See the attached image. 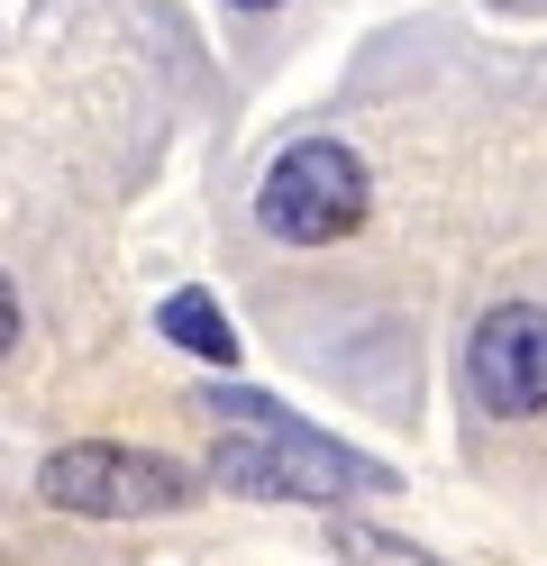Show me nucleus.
<instances>
[{
	"label": "nucleus",
	"instance_id": "obj_7",
	"mask_svg": "<svg viewBox=\"0 0 547 566\" xmlns=\"http://www.w3.org/2000/svg\"><path fill=\"white\" fill-rule=\"evenodd\" d=\"M10 347H19V283L0 274V357H10Z\"/></svg>",
	"mask_w": 547,
	"mask_h": 566
},
{
	"label": "nucleus",
	"instance_id": "obj_6",
	"mask_svg": "<svg viewBox=\"0 0 547 566\" xmlns=\"http://www.w3.org/2000/svg\"><path fill=\"white\" fill-rule=\"evenodd\" d=\"M328 557H347V566H448V557L392 539V530H375V521H338L328 530Z\"/></svg>",
	"mask_w": 547,
	"mask_h": 566
},
{
	"label": "nucleus",
	"instance_id": "obj_3",
	"mask_svg": "<svg viewBox=\"0 0 547 566\" xmlns=\"http://www.w3.org/2000/svg\"><path fill=\"white\" fill-rule=\"evenodd\" d=\"M255 210H265V229L283 247H338L347 229H365V210H375V174H365V156L338 147V137H302V147L274 156Z\"/></svg>",
	"mask_w": 547,
	"mask_h": 566
},
{
	"label": "nucleus",
	"instance_id": "obj_4",
	"mask_svg": "<svg viewBox=\"0 0 547 566\" xmlns=\"http://www.w3.org/2000/svg\"><path fill=\"white\" fill-rule=\"evenodd\" d=\"M465 394L493 420L547 411V311L538 302H493L465 338Z\"/></svg>",
	"mask_w": 547,
	"mask_h": 566
},
{
	"label": "nucleus",
	"instance_id": "obj_1",
	"mask_svg": "<svg viewBox=\"0 0 547 566\" xmlns=\"http://www.w3.org/2000/svg\"><path fill=\"white\" fill-rule=\"evenodd\" d=\"M201 411L219 420L210 484H229V493H255V503H347V493H392V467H383V457L319 439L302 411H283V402H265V394L219 384V394H201Z\"/></svg>",
	"mask_w": 547,
	"mask_h": 566
},
{
	"label": "nucleus",
	"instance_id": "obj_2",
	"mask_svg": "<svg viewBox=\"0 0 547 566\" xmlns=\"http://www.w3.org/2000/svg\"><path fill=\"white\" fill-rule=\"evenodd\" d=\"M36 493L73 521H156V512H192L201 475L173 467L156 448H119V439H73L36 467Z\"/></svg>",
	"mask_w": 547,
	"mask_h": 566
},
{
	"label": "nucleus",
	"instance_id": "obj_5",
	"mask_svg": "<svg viewBox=\"0 0 547 566\" xmlns=\"http://www.w3.org/2000/svg\"><path fill=\"white\" fill-rule=\"evenodd\" d=\"M156 329L182 347V357H201V366H238V329H229V311H219L210 293H165Z\"/></svg>",
	"mask_w": 547,
	"mask_h": 566
},
{
	"label": "nucleus",
	"instance_id": "obj_8",
	"mask_svg": "<svg viewBox=\"0 0 547 566\" xmlns=\"http://www.w3.org/2000/svg\"><path fill=\"white\" fill-rule=\"evenodd\" d=\"M229 10H283V0H229Z\"/></svg>",
	"mask_w": 547,
	"mask_h": 566
}]
</instances>
